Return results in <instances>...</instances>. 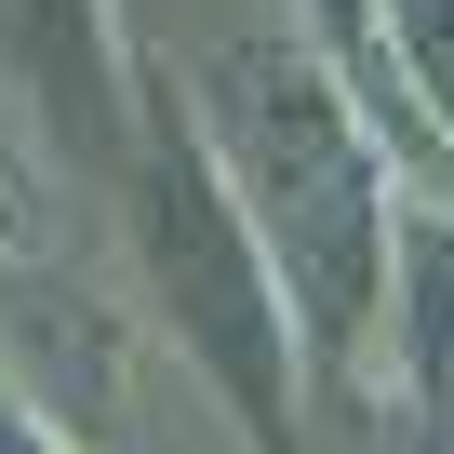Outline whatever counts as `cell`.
<instances>
[{"label": "cell", "mask_w": 454, "mask_h": 454, "mask_svg": "<svg viewBox=\"0 0 454 454\" xmlns=\"http://www.w3.org/2000/svg\"><path fill=\"white\" fill-rule=\"evenodd\" d=\"M200 107H214V147H227V187H241L254 241L294 294V321L321 348H361V308H374V254H387V187H374V147L361 121L334 107V81L294 54V41H227L200 67Z\"/></svg>", "instance_id": "cell-1"}, {"label": "cell", "mask_w": 454, "mask_h": 454, "mask_svg": "<svg viewBox=\"0 0 454 454\" xmlns=\"http://www.w3.org/2000/svg\"><path fill=\"white\" fill-rule=\"evenodd\" d=\"M147 241H160V281H174L187 334L214 348V374L241 387V414L281 441V308L254 281V227L227 214V187L200 174L187 121H160V147H147Z\"/></svg>", "instance_id": "cell-2"}, {"label": "cell", "mask_w": 454, "mask_h": 454, "mask_svg": "<svg viewBox=\"0 0 454 454\" xmlns=\"http://www.w3.org/2000/svg\"><path fill=\"white\" fill-rule=\"evenodd\" d=\"M0 67H14L67 134L107 147V41H94V0H0Z\"/></svg>", "instance_id": "cell-3"}, {"label": "cell", "mask_w": 454, "mask_h": 454, "mask_svg": "<svg viewBox=\"0 0 454 454\" xmlns=\"http://www.w3.org/2000/svg\"><path fill=\"white\" fill-rule=\"evenodd\" d=\"M387 41H401L414 107H427V121H441V147H454V0H387Z\"/></svg>", "instance_id": "cell-4"}, {"label": "cell", "mask_w": 454, "mask_h": 454, "mask_svg": "<svg viewBox=\"0 0 454 454\" xmlns=\"http://www.w3.org/2000/svg\"><path fill=\"white\" fill-rule=\"evenodd\" d=\"M0 454H41V441H27V427H14V414H0Z\"/></svg>", "instance_id": "cell-5"}, {"label": "cell", "mask_w": 454, "mask_h": 454, "mask_svg": "<svg viewBox=\"0 0 454 454\" xmlns=\"http://www.w3.org/2000/svg\"><path fill=\"white\" fill-rule=\"evenodd\" d=\"M334 27H361V0H334Z\"/></svg>", "instance_id": "cell-6"}]
</instances>
